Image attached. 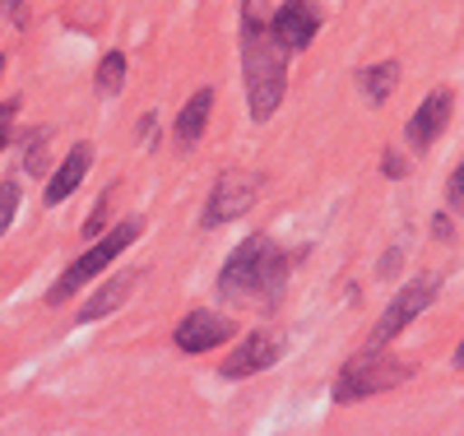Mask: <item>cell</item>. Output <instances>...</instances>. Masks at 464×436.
<instances>
[{"mask_svg":"<svg viewBox=\"0 0 464 436\" xmlns=\"http://www.w3.org/2000/svg\"><path fill=\"white\" fill-rule=\"evenodd\" d=\"M89 168H93V144H74V149L61 158V163H56V172L47 177V186H43V205H47V209L65 205L70 195L84 186Z\"/></svg>","mask_w":464,"mask_h":436,"instance_id":"obj_12","label":"cell"},{"mask_svg":"<svg viewBox=\"0 0 464 436\" xmlns=\"http://www.w3.org/2000/svg\"><path fill=\"white\" fill-rule=\"evenodd\" d=\"M140 232H144V218L130 214V218H121V223H111L102 237H93V242L84 247V256H74V260L65 265V274L47 288V306H65L74 293H84L98 274H107L116 260H121V256L140 242Z\"/></svg>","mask_w":464,"mask_h":436,"instance_id":"obj_3","label":"cell"},{"mask_svg":"<svg viewBox=\"0 0 464 436\" xmlns=\"http://www.w3.org/2000/svg\"><path fill=\"white\" fill-rule=\"evenodd\" d=\"M450 111H455V89H432L428 98L418 102V111L409 116V126H404V140L409 149H432L441 140V131L450 126Z\"/></svg>","mask_w":464,"mask_h":436,"instance_id":"obj_10","label":"cell"},{"mask_svg":"<svg viewBox=\"0 0 464 436\" xmlns=\"http://www.w3.org/2000/svg\"><path fill=\"white\" fill-rule=\"evenodd\" d=\"M242 79H246L251 121L265 126L284 107V93H288V52L269 33L260 0H246V15H242Z\"/></svg>","mask_w":464,"mask_h":436,"instance_id":"obj_1","label":"cell"},{"mask_svg":"<svg viewBox=\"0 0 464 436\" xmlns=\"http://www.w3.org/2000/svg\"><path fill=\"white\" fill-rule=\"evenodd\" d=\"M450 363H455V367L464 372V339H459V348H455V358H450Z\"/></svg>","mask_w":464,"mask_h":436,"instance_id":"obj_26","label":"cell"},{"mask_svg":"<svg viewBox=\"0 0 464 436\" xmlns=\"http://www.w3.org/2000/svg\"><path fill=\"white\" fill-rule=\"evenodd\" d=\"M358 89L367 102H385L395 89H400V61H372L358 70Z\"/></svg>","mask_w":464,"mask_h":436,"instance_id":"obj_14","label":"cell"},{"mask_svg":"<svg viewBox=\"0 0 464 436\" xmlns=\"http://www.w3.org/2000/svg\"><path fill=\"white\" fill-rule=\"evenodd\" d=\"M321 10L312 5V0H284V5L269 15V33H275V43L293 56V52H306L316 43V33H321Z\"/></svg>","mask_w":464,"mask_h":436,"instance_id":"obj_9","label":"cell"},{"mask_svg":"<svg viewBox=\"0 0 464 436\" xmlns=\"http://www.w3.org/2000/svg\"><path fill=\"white\" fill-rule=\"evenodd\" d=\"M432 237H437V242H450V214H437L432 218Z\"/></svg>","mask_w":464,"mask_h":436,"instance_id":"obj_24","label":"cell"},{"mask_svg":"<svg viewBox=\"0 0 464 436\" xmlns=\"http://www.w3.org/2000/svg\"><path fill=\"white\" fill-rule=\"evenodd\" d=\"M111 200H116V186H107V190L98 195V205H93V214L84 218V228H80V232L89 237V242H93V237H98V232L107 228V218H111Z\"/></svg>","mask_w":464,"mask_h":436,"instance_id":"obj_17","label":"cell"},{"mask_svg":"<svg viewBox=\"0 0 464 436\" xmlns=\"http://www.w3.org/2000/svg\"><path fill=\"white\" fill-rule=\"evenodd\" d=\"M153 131H159V116L144 111V116H140V140H144V144H153Z\"/></svg>","mask_w":464,"mask_h":436,"instance_id":"obj_23","label":"cell"},{"mask_svg":"<svg viewBox=\"0 0 464 436\" xmlns=\"http://www.w3.org/2000/svg\"><path fill=\"white\" fill-rule=\"evenodd\" d=\"M437 293H441V274H432V269H422V274H413V279L385 302V311H381V321L372 325V334H367V344H395L422 311H428L432 302H437Z\"/></svg>","mask_w":464,"mask_h":436,"instance_id":"obj_6","label":"cell"},{"mask_svg":"<svg viewBox=\"0 0 464 436\" xmlns=\"http://www.w3.org/2000/svg\"><path fill=\"white\" fill-rule=\"evenodd\" d=\"M381 172L391 177V181L409 177V163H404V153H395V149H385V153H381Z\"/></svg>","mask_w":464,"mask_h":436,"instance_id":"obj_21","label":"cell"},{"mask_svg":"<svg viewBox=\"0 0 464 436\" xmlns=\"http://www.w3.org/2000/svg\"><path fill=\"white\" fill-rule=\"evenodd\" d=\"M227 339H237V321H232V315H223V311H209V306L186 311L181 321L172 325V348L186 353V358L214 353V348H223Z\"/></svg>","mask_w":464,"mask_h":436,"instance_id":"obj_7","label":"cell"},{"mask_svg":"<svg viewBox=\"0 0 464 436\" xmlns=\"http://www.w3.org/2000/svg\"><path fill=\"white\" fill-rule=\"evenodd\" d=\"M140 274H144V269H121V274H111V279H107L98 293H89L84 306L74 311V325H93V321H107L111 311H121V306L130 302V293L140 288Z\"/></svg>","mask_w":464,"mask_h":436,"instance_id":"obj_11","label":"cell"},{"mask_svg":"<svg viewBox=\"0 0 464 436\" xmlns=\"http://www.w3.org/2000/svg\"><path fill=\"white\" fill-rule=\"evenodd\" d=\"M409 376H413V363L395 358L391 344H381V348L367 344L358 358H348V363L339 367L330 400H334V404H362V400H372V394H381V390L404 385Z\"/></svg>","mask_w":464,"mask_h":436,"instance_id":"obj_4","label":"cell"},{"mask_svg":"<svg viewBox=\"0 0 464 436\" xmlns=\"http://www.w3.org/2000/svg\"><path fill=\"white\" fill-rule=\"evenodd\" d=\"M14 116H19V98L0 102V153H5V149H10V140H14Z\"/></svg>","mask_w":464,"mask_h":436,"instance_id":"obj_18","label":"cell"},{"mask_svg":"<svg viewBox=\"0 0 464 436\" xmlns=\"http://www.w3.org/2000/svg\"><path fill=\"white\" fill-rule=\"evenodd\" d=\"M0 74H5V56H0Z\"/></svg>","mask_w":464,"mask_h":436,"instance_id":"obj_27","label":"cell"},{"mask_svg":"<svg viewBox=\"0 0 464 436\" xmlns=\"http://www.w3.org/2000/svg\"><path fill=\"white\" fill-rule=\"evenodd\" d=\"M446 205H450V214H459L464 218V163L450 172V181H446Z\"/></svg>","mask_w":464,"mask_h":436,"instance_id":"obj_19","label":"cell"},{"mask_svg":"<svg viewBox=\"0 0 464 436\" xmlns=\"http://www.w3.org/2000/svg\"><path fill=\"white\" fill-rule=\"evenodd\" d=\"M24 172H47V135H43V131L33 135V149H28V163H24Z\"/></svg>","mask_w":464,"mask_h":436,"instance_id":"obj_20","label":"cell"},{"mask_svg":"<svg viewBox=\"0 0 464 436\" xmlns=\"http://www.w3.org/2000/svg\"><path fill=\"white\" fill-rule=\"evenodd\" d=\"M126 74H130V65H126V52H102V61H98V70H93V89L102 93V98H111V93H121V84H126Z\"/></svg>","mask_w":464,"mask_h":436,"instance_id":"obj_15","label":"cell"},{"mask_svg":"<svg viewBox=\"0 0 464 436\" xmlns=\"http://www.w3.org/2000/svg\"><path fill=\"white\" fill-rule=\"evenodd\" d=\"M19 200H24V186L14 177H5V181H0V237H5L10 223L19 218Z\"/></svg>","mask_w":464,"mask_h":436,"instance_id":"obj_16","label":"cell"},{"mask_svg":"<svg viewBox=\"0 0 464 436\" xmlns=\"http://www.w3.org/2000/svg\"><path fill=\"white\" fill-rule=\"evenodd\" d=\"M400 260H404V247H391V251H385V256H381V265H376V274H381V279H391V274L400 269Z\"/></svg>","mask_w":464,"mask_h":436,"instance_id":"obj_22","label":"cell"},{"mask_svg":"<svg viewBox=\"0 0 464 436\" xmlns=\"http://www.w3.org/2000/svg\"><path fill=\"white\" fill-rule=\"evenodd\" d=\"M284 353H288V339H284V334H269V330L242 334V344L218 363V376H223V381H251V376H260V372L275 367Z\"/></svg>","mask_w":464,"mask_h":436,"instance_id":"obj_8","label":"cell"},{"mask_svg":"<svg viewBox=\"0 0 464 436\" xmlns=\"http://www.w3.org/2000/svg\"><path fill=\"white\" fill-rule=\"evenodd\" d=\"M209 111H214V89L205 84V89H196V93L186 98V107H181V116H177V126H172L177 149H196V144L205 140V131H209Z\"/></svg>","mask_w":464,"mask_h":436,"instance_id":"obj_13","label":"cell"},{"mask_svg":"<svg viewBox=\"0 0 464 436\" xmlns=\"http://www.w3.org/2000/svg\"><path fill=\"white\" fill-rule=\"evenodd\" d=\"M288 284V256L269 242V232L246 237L242 247H232L218 274V297L242 302V297H269L275 302Z\"/></svg>","mask_w":464,"mask_h":436,"instance_id":"obj_2","label":"cell"},{"mask_svg":"<svg viewBox=\"0 0 464 436\" xmlns=\"http://www.w3.org/2000/svg\"><path fill=\"white\" fill-rule=\"evenodd\" d=\"M0 10H10V15H19V10H24V0H0Z\"/></svg>","mask_w":464,"mask_h":436,"instance_id":"obj_25","label":"cell"},{"mask_svg":"<svg viewBox=\"0 0 464 436\" xmlns=\"http://www.w3.org/2000/svg\"><path fill=\"white\" fill-rule=\"evenodd\" d=\"M265 172H246V168H232L223 172L209 195H205V209H200V228H227V223H237L256 209L260 200V190H265Z\"/></svg>","mask_w":464,"mask_h":436,"instance_id":"obj_5","label":"cell"}]
</instances>
